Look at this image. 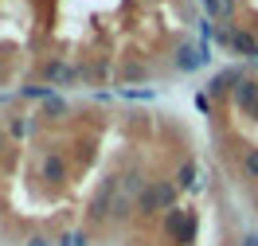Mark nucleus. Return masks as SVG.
Listing matches in <instances>:
<instances>
[{
  "label": "nucleus",
  "mask_w": 258,
  "mask_h": 246,
  "mask_svg": "<svg viewBox=\"0 0 258 246\" xmlns=\"http://www.w3.org/2000/svg\"><path fill=\"white\" fill-rule=\"evenodd\" d=\"M168 207H176V184H172V180H149L145 192L133 199V211H137V215L168 211Z\"/></svg>",
  "instance_id": "obj_1"
},
{
  "label": "nucleus",
  "mask_w": 258,
  "mask_h": 246,
  "mask_svg": "<svg viewBox=\"0 0 258 246\" xmlns=\"http://www.w3.org/2000/svg\"><path fill=\"white\" fill-rule=\"evenodd\" d=\"M113 199H117V176H106V180H102L94 192H90V203H86V223H90V227L110 223Z\"/></svg>",
  "instance_id": "obj_2"
},
{
  "label": "nucleus",
  "mask_w": 258,
  "mask_h": 246,
  "mask_svg": "<svg viewBox=\"0 0 258 246\" xmlns=\"http://www.w3.org/2000/svg\"><path fill=\"white\" fill-rule=\"evenodd\" d=\"M231 102H235V110H239V114H246L250 121H258V78L246 74V78L231 90Z\"/></svg>",
  "instance_id": "obj_3"
},
{
  "label": "nucleus",
  "mask_w": 258,
  "mask_h": 246,
  "mask_svg": "<svg viewBox=\"0 0 258 246\" xmlns=\"http://www.w3.org/2000/svg\"><path fill=\"white\" fill-rule=\"evenodd\" d=\"M208 43L200 39V47H192V43H180L176 55H172V66L176 70H184V74H192V70H200V66H208Z\"/></svg>",
  "instance_id": "obj_4"
},
{
  "label": "nucleus",
  "mask_w": 258,
  "mask_h": 246,
  "mask_svg": "<svg viewBox=\"0 0 258 246\" xmlns=\"http://www.w3.org/2000/svg\"><path fill=\"white\" fill-rule=\"evenodd\" d=\"M242 78H246V66H227V70H219V74H211L208 98H227V94H231Z\"/></svg>",
  "instance_id": "obj_5"
},
{
  "label": "nucleus",
  "mask_w": 258,
  "mask_h": 246,
  "mask_svg": "<svg viewBox=\"0 0 258 246\" xmlns=\"http://www.w3.org/2000/svg\"><path fill=\"white\" fill-rule=\"evenodd\" d=\"M79 78V66H71L67 59H47L43 63V86H71V82Z\"/></svg>",
  "instance_id": "obj_6"
},
{
  "label": "nucleus",
  "mask_w": 258,
  "mask_h": 246,
  "mask_svg": "<svg viewBox=\"0 0 258 246\" xmlns=\"http://www.w3.org/2000/svg\"><path fill=\"white\" fill-rule=\"evenodd\" d=\"M231 55H239V59L258 66V35L250 28H231Z\"/></svg>",
  "instance_id": "obj_7"
},
{
  "label": "nucleus",
  "mask_w": 258,
  "mask_h": 246,
  "mask_svg": "<svg viewBox=\"0 0 258 246\" xmlns=\"http://www.w3.org/2000/svg\"><path fill=\"white\" fill-rule=\"evenodd\" d=\"M39 176H43V184H67V160H63V152H47L43 156V164H39Z\"/></svg>",
  "instance_id": "obj_8"
},
{
  "label": "nucleus",
  "mask_w": 258,
  "mask_h": 246,
  "mask_svg": "<svg viewBox=\"0 0 258 246\" xmlns=\"http://www.w3.org/2000/svg\"><path fill=\"white\" fill-rule=\"evenodd\" d=\"M172 184H176V192H192V188H200V164H196L192 156H184V160L176 164Z\"/></svg>",
  "instance_id": "obj_9"
},
{
  "label": "nucleus",
  "mask_w": 258,
  "mask_h": 246,
  "mask_svg": "<svg viewBox=\"0 0 258 246\" xmlns=\"http://www.w3.org/2000/svg\"><path fill=\"white\" fill-rule=\"evenodd\" d=\"M184 215H188V207H168V211H164V219H161L164 234H168L176 246H180V234H184Z\"/></svg>",
  "instance_id": "obj_10"
},
{
  "label": "nucleus",
  "mask_w": 258,
  "mask_h": 246,
  "mask_svg": "<svg viewBox=\"0 0 258 246\" xmlns=\"http://www.w3.org/2000/svg\"><path fill=\"white\" fill-rule=\"evenodd\" d=\"M145 172H141V168H133V172H125V176H121V180H117V188H121V196H129V199H137L141 196V192H145Z\"/></svg>",
  "instance_id": "obj_11"
},
{
  "label": "nucleus",
  "mask_w": 258,
  "mask_h": 246,
  "mask_svg": "<svg viewBox=\"0 0 258 246\" xmlns=\"http://www.w3.org/2000/svg\"><path fill=\"white\" fill-rule=\"evenodd\" d=\"M239 172L246 176V180H254V184H258V145L242 148V156H239Z\"/></svg>",
  "instance_id": "obj_12"
},
{
  "label": "nucleus",
  "mask_w": 258,
  "mask_h": 246,
  "mask_svg": "<svg viewBox=\"0 0 258 246\" xmlns=\"http://www.w3.org/2000/svg\"><path fill=\"white\" fill-rule=\"evenodd\" d=\"M8 141H28V137H32L35 133V125L32 121H28V117H8Z\"/></svg>",
  "instance_id": "obj_13"
},
{
  "label": "nucleus",
  "mask_w": 258,
  "mask_h": 246,
  "mask_svg": "<svg viewBox=\"0 0 258 246\" xmlns=\"http://www.w3.org/2000/svg\"><path fill=\"white\" fill-rule=\"evenodd\" d=\"M196 234H200V211L188 207L184 215V234H180V246H196Z\"/></svg>",
  "instance_id": "obj_14"
},
{
  "label": "nucleus",
  "mask_w": 258,
  "mask_h": 246,
  "mask_svg": "<svg viewBox=\"0 0 258 246\" xmlns=\"http://www.w3.org/2000/svg\"><path fill=\"white\" fill-rule=\"evenodd\" d=\"M204 12L215 20H231L235 16V0H204Z\"/></svg>",
  "instance_id": "obj_15"
},
{
  "label": "nucleus",
  "mask_w": 258,
  "mask_h": 246,
  "mask_svg": "<svg viewBox=\"0 0 258 246\" xmlns=\"http://www.w3.org/2000/svg\"><path fill=\"white\" fill-rule=\"evenodd\" d=\"M129 215H133V199L121 196V188H117V199H113V215H110V219H113V223H125Z\"/></svg>",
  "instance_id": "obj_16"
},
{
  "label": "nucleus",
  "mask_w": 258,
  "mask_h": 246,
  "mask_svg": "<svg viewBox=\"0 0 258 246\" xmlns=\"http://www.w3.org/2000/svg\"><path fill=\"white\" fill-rule=\"evenodd\" d=\"M59 246H90V230H63Z\"/></svg>",
  "instance_id": "obj_17"
},
{
  "label": "nucleus",
  "mask_w": 258,
  "mask_h": 246,
  "mask_svg": "<svg viewBox=\"0 0 258 246\" xmlns=\"http://www.w3.org/2000/svg\"><path fill=\"white\" fill-rule=\"evenodd\" d=\"M67 114V102L59 98V94H51L47 102H43V117H63Z\"/></svg>",
  "instance_id": "obj_18"
},
{
  "label": "nucleus",
  "mask_w": 258,
  "mask_h": 246,
  "mask_svg": "<svg viewBox=\"0 0 258 246\" xmlns=\"http://www.w3.org/2000/svg\"><path fill=\"white\" fill-rule=\"evenodd\" d=\"M51 94H55L51 86H24V90H20V98H32V102H47Z\"/></svg>",
  "instance_id": "obj_19"
},
{
  "label": "nucleus",
  "mask_w": 258,
  "mask_h": 246,
  "mask_svg": "<svg viewBox=\"0 0 258 246\" xmlns=\"http://www.w3.org/2000/svg\"><path fill=\"white\" fill-rule=\"evenodd\" d=\"M149 70L145 63H137V59H129V63H121V78H145Z\"/></svg>",
  "instance_id": "obj_20"
},
{
  "label": "nucleus",
  "mask_w": 258,
  "mask_h": 246,
  "mask_svg": "<svg viewBox=\"0 0 258 246\" xmlns=\"http://www.w3.org/2000/svg\"><path fill=\"white\" fill-rule=\"evenodd\" d=\"M117 94H121V98H133V102H153L157 98V90H129V86H117Z\"/></svg>",
  "instance_id": "obj_21"
},
{
  "label": "nucleus",
  "mask_w": 258,
  "mask_h": 246,
  "mask_svg": "<svg viewBox=\"0 0 258 246\" xmlns=\"http://www.w3.org/2000/svg\"><path fill=\"white\" fill-rule=\"evenodd\" d=\"M211 39H215L219 47H227V51H231V28H223V24H219V28H211Z\"/></svg>",
  "instance_id": "obj_22"
},
{
  "label": "nucleus",
  "mask_w": 258,
  "mask_h": 246,
  "mask_svg": "<svg viewBox=\"0 0 258 246\" xmlns=\"http://www.w3.org/2000/svg\"><path fill=\"white\" fill-rule=\"evenodd\" d=\"M196 110H200V114H208V110H211V98H208V94H196Z\"/></svg>",
  "instance_id": "obj_23"
},
{
  "label": "nucleus",
  "mask_w": 258,
  "mask_h": 246,
  "mask_svg": "<svg viewBox=\"0 0 258 246\" xmlns=\"http://www.w3.org/2000/svg\"><path fill=\"white\" fill-rule=\"evenodd\" d=\"M28 246H51V238H43V234H32V238H28Z\"/></svg>",
  "instance_id": "obj_24"
},
{
  "label": "nucleus",
  "mask_w": 258,
  "mask_h": 246,
  "mask_svg": "<svg viewBox=\"0 0 258 246\" xmlns=\"http://www.w3.org/2000/svg\"><path fill=\"white\" fill-rule=\"evenodd\" d=\"M239 246H258V234H250V230H246V234H242V242Z\"/></svg>",
  "instance_id": "obj_25"
},
{
  "label": "nucleus",
  "mask_w": 258,
  "mask_h": 246,
  "mask_svg": "<svg viewBox=\"0 0 258 246\" xmlns=\"http://www.w3.org/2000/svg\"><path fill=\"white\" fill-rule=\"evenodd\" d=\"M4 148H8V133L0 129V152H4Z\"/></svg>",
  "instance_id": "obj_26"
},
{
  "label": "nucleus",
  "mask_w": 258,
  "mask_h": 246,
  "mask_svg": "<svg viewBox=\"0 0 258 246\" xmlns=\"http://www.w3.org/2000/svg\"><path fill=\"white\" fill-rule=\"evenodd\" d=\"M0 82H4V66H0Z\"/></svg>",
  "instance_id": "obj_27"
},
{
  "label": "nucleus",
  "mask_w": 258,
  "mask_h": 246,
  "mask_svg": "<svg viewBox=\"0 0 258 246\" xmlns=\"http://www.w3.org/2000/svg\"><path fill=\"white\" fill-rule=\"evenodd\" d=\"M200 4H204V0H200Z\"/></svg>",
  "instance_id": "obj_28"
}]
</instances>
